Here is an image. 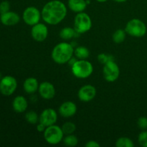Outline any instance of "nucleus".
<instances>
[{"label":"nucleus","instance_id":"nucleus-1","mask_svg":"<svg viewBox=\"0 0 147 147\" xmlns=\"http://www.w3.org/2000/svg\"><path fill=\"white\" fill-rule=\"evenodd\" d=\"M41 14L42 20L47 24L56 25L66 17L67 7L60 0H52L45 4Z\"/></svg>","mask_w":147,"mask_h":147},{"label":"nucleus","instance_id":"nucleus-2","mask_svg":"<svg viewBox=\"0 0 147 147\" xmlns=\"http://www.w3.org/2000/svg\"><path fill=\"white\" fill-rule=\"evenodd\" d=\"M74 47L70 43L63 42L55 45L52 51V58L57 64H65L73 57Z\"/></svg>","mask_w":147,"mask_h":147},{"label":"nucleus","instance_id":"nucleus-3","mask_svg":"<svg viewBox=\"0 0 147 147\" xmlns=\"http://www.w3.org/2000/svg\"><path fill=\"white\" fill-rule=\"evenodd\" d=\"M71 70L76 78L85 79L91 76L93 67V65L86 60H78L71 66Z\"/></svg>","mask_w":147,"mask_h":147},{"label":"nucleus","instance_id":"nucleus-4","mask_svg":"<svg viewBox=\"0 0 147 147\" xmlns=\"http://www.w3.org/2000/svg\"><path fill=\"white\" fill-rule=\"evenodd\" d=\"M146 26L142 20L139 19H132L129 20L125 27L126 34L134 37H142L146 34Z\"/></svg>","mask_w":147,"mask_h":147},{"label":"nucleus","instance_id":"nucleus-5","mask_svg":"<svg viewBox=\"0 0 147 147\" xmlns=\"http://www.w3.org/2000/svg\"><path fill=\"white\" fill-rule=\"evenodd\" d=\"M63 134L61 128L55 124L47 126L44 131V138L46 142L52 145L58 144L63 140Z\"/></svg>","mask_w":147,"mask_h":147},{"label":"nucleus","instance_id":"nucleus-6","mask_svg":"<svg viewBox=\"0 0 147 147\" xmlns=\"http://www.w3.org/2000/svg\"><path fill=\"white\" fill-rule=\"evenodd\" d=\"M92 21L90 16L85 12L78 13L74 20V29L79 34H84L91 29Z\"/></svg>","mask_w":147,"mask_h":147},{"label":"nucleus","instance_id":"nucleus-7","mask_svg":"<svg viewBox=\"0 0 147 147\" xmlns=\"http://www.w3.org/2000/svg\"><path fill=\"white\" fill-rule=\"evenodd\" d=\"M17 88L16 78L11 76H6L0 80V93L4 96H9L15 92Z\"/></svg>","mask_w":147,"mask_h":147},{"label":"nucleus","instance_id":"nucleus-8","mask_svg":"<svg viewBox=\"0 0 147 147\" xmlns=\"http://www.w3.org/2000/svg\"><path fill=\"white\" fill-rule=\"evenodd\" d=\"M103 75L105 80L108 82H114L120 76V69L114 61H110L104 65Z\"/></svg>","mask_w":147,"mask_h":147},{"label":"nucleus","instance_id":"nucleus-9","mask_svg":"<svg viewBox=\"0 0 147 147\" xmlns=\"http://www.w3.org/2000/svg\"><path fill=\"white\" fill-rule=\"evenodd\" d=\"M41 17V12L35 7H28L23 11V20L30 26H33L40 22Z\"/></svg>","mask_w":147,"mask_h":147},{"label":"nucleus","instance_id":"nucleus-10","mask_svg":"<svg viewBox=\"0 0 147 147\" xmlns=\"http://www.w3.org/2000/svg\"><path fill=\"white\" fill-rule=\"evenodd\" d=\"M32 37L37 42H43L48 35V29L43 23H37L32 26L31 29Z\"/></svg>","mask_w":147,"mask_h":147},{"label":"nucleus","instance_id":"nucleus-11","mask_svg":"<svg viewBox=\"0 0 147 147\" xmlns=\"http://www.w3.org/2000/svg\"><path fill=\"white\" fill-rule=\"evenodd\" d=\"M57 121V113L54 109H46L40 115L39 122L46 127L55 124Z\"/></svg>","mask_w":147,"mask_h":147},{"label":"nucleus","instance_id":"nucleus-12","mask_svg":"<svg viewBox=\"0 0 147 147\" xmlns=\"http://www.w3.org/2000/svg\"><path fill=\"white\" fill-rule=\"evenodd\" d=\"M96 88L91 85H86L80 88L78 93V98L83 102H89L93 100L96 96Z\"/></svg>","mask_w":147,"mask_h":147},{"label":"nucleus","instance_id":"nucleus-13","mask_svg":"<svg viewBox=\"0 0 147 147\" xmlns=\"http://www.w3.org/2000/svg\"><path fill=\"white\" fill-rule=\"evenodd\" d=\"M40 96L45 100H50L55 96V88L51 83L47 81L42 82L40 84L38 88Z\"/></svg>","mask_w":147,"mask_h":147},{"label":"nucleus","instance_id":"nucleus-14","mask_svg":"<svg viewBox=\"0 0 147 147\" xmlns=\"http://www.w3.org/2000/svg\"><path fill=\"white\" fill-rule=\"evenodd\" d=\"M58 111L60 116L63 117H71L77 112V106L72 101H65L60 105Z\"/></svg>","mask_w":147,"mask_h":147},{"label":"nucleus","instance_id":"nucleus-15","mask_svg":"<svg viewBox=\"0 0 147 147\" xmlns=\"http://www.w3.org/2000/svg\"><path fill=\"white\" fill-rule=\"evenodd\" d=\"M0 21L5 26H14L20 22V17L17 13L9 11L4 14H1Z\"/></svg>","mask_w":147,"mask_h":147},{"label":"nucleus","instance_id":"nucleus-16","mask_svg":"<svg viewBox=\"0 0 147 147\" xmlns=\"http://www.w3.org/2000/svg\"><path fill=\"white\" fill-rule=\"evenodd\" d=\"M28 107V102L27 99L22 96H18L14 98L12 101L13 110L16 113H24Z\"/></svg>","mask_w":147,"mask_h":147},{"label":"nucleus","instance_id":"nucleus-17","mask_svg":"<svg viewBox=\"0 0 147 147\" xmlns=\"http://www.w3.org/2000/svg\"><path fill=\"white\" fill-rule=\"evenodd\" d=\"M39 86L40 84L37 79L32 77L27 78L23 83V88H24V91L28 94H32V93H34L37 91Z\"/></svg>","mask_w":147,"mask_h":147},{"label":"nucleus","instance_id":"nucleus-18","mask_svg":"<svg viewBox=\"0 0 147 147\" xmlns=\"http://www.w3.org/2000/svg\"><path fill=\"white\" fill-rule=\"evenodd\" d=\"M67 4L69 9L76 13L84 11L88 5L86 0H68Z\"/></svg>","mask_w":147,"mask_h":147},{"label":"nucleus","instance_id":"nucleus-19","mask_svg":"<svg viewBox=\"0 0 147 147\" xmlns=\"http://www.w3.org/2000/svg\"><path fill=\"white\" fill-rule=\"evenodd\" d=\"M79 33L74 28L66 27L62 29L60 32V37L64 40H70L79 35Z\"/></svg>","mask_w":147,"mask_h":147},{"label":"nucleus","instance_id":"nucleus-20","mask_svg":"<svg viewBox=\"0 0 147 147\" xmlns=\"http://www.w3.org/2000/svg\"><path fill=\"white\" fill-rule=\"evenodd\" d=\"M74 55L79 60H86L90 55V51L84 46H78L74 50Z\"/></svg>","mask_w":147,"mask_h":147},{"label":"nucleus","instance_id":"nucleus-21","mask_svg":"<svg viewBox=\"0 0 147 147\" xmlns=\"http://www.w3.org/2000/svg\"><path fill=\"white\" fill-rule=\"evenodd\" d=\"M126 32L125 30H122V29H119L113 34L112 36V39L113 41L116 44H120V43L123 42L126 39Z\"/></svg>","mask_w":147,"mask_h":147},{"label":"nucleus","instance_id":"nucleus-22","mask_svg":"<svg viewBox=\"0 0 147 147\" xmlns=\"http://www.w3.org/2000/svg\"><path fill=\"white\" fill-rule=\"evenodd\" d=\"M116 146L117 147H134V144L129 138L120 137L116 141Z\"/></svg>","mask_w":147,"mask_h":147},{"label":"nucleus","instance_id":"nucleus-23","mask_svg":"<svg viewBox=\"0 0 147 147\" xmlns=\"http://www.w3.org/2000/svg\"><path fill=\"white\" fill-rule=\"evenodd\" d=\"M61 129L63 130L64 135H69L74 133L76 129V124L74 123H73V122L67 121L63 123Z\"/></svg>","mask_w":147,"mask_h":147},{"label":"nucleus","instance_id":"nucleus-24","mask_svg":"<svg viewBox=\"0 0 147 147\" xmlns=\"http://www.w3.org/2000/svg\"><path fill=\"white\" fill-rule=\"evenodd\" d=\"M63 143L67 146H76L78 143V139L74 134L66 135L65 138H63Z\"/></svg>","mask_w":147,"mask_h":147},{"label":"nucleus","instance_id":"nucleus-25","mask_svg":"<svg viewBox=\"0 0 147 147\" xmlns=\"http://www.w3.org/2000/svg\"><path fill=\"white\" fill-rule=\"evenodd\" d=\"M25 119L28 123H31V124H36L39 122L40 116H38V114L35 111H30L26 113Z\"/></svg>","mask_w":147,"mask_h":147},{"label":"nucleus","instance_id":"nucleus-26","mask_svg":"<svg viewBox=\"0 0 147 147\" xmlns=\"http://www.w3.org/2000/svg\"><path fill=\"white\" fill-rule=\"evenodd\" d=\"M98 60L101 64L105 65L106 63L110 61H114V57L111 55L106 54V53H100L98 55Z\"/></svg>","mask_w":147,"mask_h":147},{"label":"nucleus","instance_id":"nucleus-27","mask_svg":"<svg viewBox=\"0 0 147 147\" xmlns=\"http://www.w3.org/2000/svg\"><path fill=\"white\" fill-rule=\"evenodd\" d=\"M139 144L143 147H147V131L143 130L138 136Z\"/></svg>","mask_w":147,"mask_h":147},{"label":"nucleus","instance_id":"nucleus-28","mask_svg":"<svg viewBox=\"0 0 147 147\" xmlns=\"http://www.w3.org/2000/svg\"><path fill=\"white\" fill-rule=\"evenodd\" d=\"M137 125L139 129L142 130H146L147 129V118L145 116H142L138 119Z\"/></svg>","mask_w":147,"mask_h":147},{"label":"nucleus","instance_id":"nucleus-29","mask_svg":"<svg viewBox=\"0 0 147 147\" xmlns=\"http://www.w3.org/2000/svg\"><path fill=\"white\" fill-rule=\"evenodd\" d=\"M10 9V4L8 1H3L0 3V14L7 12Z\"/></svg>","mask_w":147,"mask_h":147},{"label":"nucleus","instance_id":"nucleus-30","mask_svg":"<svg viewBox=\"0 0 147 147\" xmlns=\"http://www.w3.org/2000/svg\"><path fill=\"white\" fill-rule=\"evenodd\" d=\"M85 146L86 147H100V145L97 142L93 140H90L87 143L85 144Z\"/></svg>","mask_w":147,"mask_h":147},{"label":"nucleus","instance_id":"nucleus-31","mask_svg":"<svg viewBox=\"0 0 147 147\" xmlns=\"http://www.w3.org/2000/svg\"><path fill=\"white\" fill-rule=\"evenodd\" d=\"M46 128L47 127H46L44 124H42V123H41L39 122V123L37 124V131H39V132H44L45 131Z\"/></svg>","mask_w":147,"mask_h":147},{"label":"nucleus","instance_id":"nucleus-32","mask_svg":"<svg viewBox=\"0 0 147 147\" xmlns=\"http://www.w3.org/2000/svg\"><path fill=\"white\" fill-rule=\"evenodd\" d=\"M113 1H116V2H119V3H123V2H125V1H126L127 0H113Z\"/></svg>","mask_w":147,"mask_h":147},{"label":"nucleus","instance_id":"nucleus-33","mask_svg":"<svg viewBox=\"0 0 147 147\" xmlns=\"http://www.w3.org/2000/svg\"><path fill=\"white\" fill-rule=\"evenodd\" d=\"M96 1H98V2L103 3V2H106V1H107L108 0H96Z\"/></svg>","mask_w":147,"mask_h":147},{"label":"nucleus","instance_id":"nucleus-34","mask_svg":"<svg viewBox=\"0 0 147 147\" xmlns=\"http://www.w3.org/2000/svg\"><path fill=\"white\" fill-rule=\"evenodd\" d=\"M86 3H87V4H89L90 3V0H86Z\"/></svg>","mask_w":147,"mask_h":147},{"label":"nucleus","instance_id":"nucleus-35","mask_svg":"<svg viewBox=\"0 0 147 147\" xmlns=\"http://www.w3.org/2000/svg\"><path fill=\"white\" fill-rule=\"evenodd\" d=\"M1 78H2V77H1V73H0V80L1 79Z\"/></svg>","mask_w":147,"mask_h":147}]
</instances>
